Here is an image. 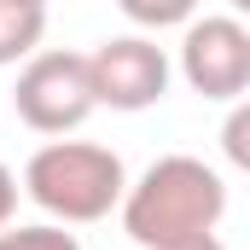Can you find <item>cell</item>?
<instances>
[{
	"label": "cell",
	"mask_w": 250,
	"mask_h": 250,
	"mask_svg": "<svg viewBox=\"0 0 250 250\" xmlns=\"http://www.w3.org/2000/svg\"><path fill=\"white\" fill-rule=\"evenodd\" d=\"M181 76L198 99H245L250 93V29L239 18H192L181 41Z\"/></svg>",
	"instance_id": "obj_4"
},
{
	"label": "cell",
	"mask_w": 250,
	"mask_h": 250,
	"mask_svg": "<svg viewBox=\"0 0 250 250\" xmlns=\"http://www.w3.org/2000/svg\"><path fill=\"white\" fill-rule=\"evenodd\" d=\"M227 6H233V12H239V18H250V0H227Z\"/></svg>",
	"instance_id": "obj_12"
},
{
	"label": "cell",
	"mask_w": 250,
	"mask_h": 250,
	"mask_svg": "<svg viewBox=\"0 0 250 250\" xmlns=\"http://www.w3.org/2000/svg\"><path fill=\"white\" fill-rule=\"evenodd\" d=\"M221 215H227L221 175L187 151L157 157L123 198V233L140 250H187L198 239H209L221 227Z\"/></svg>",
	"instance_id": "obj_1"
},
{
	"label": "cell",
	"mask_w": 250,
	"mask_h": 250,
	"mask_svg": "<svg viewBox=\"0 0 250 250\" xmlns=\"http://www.w3.org/2000/svg\"><path fill=\"white\" fill-rule=\"evenodd\" d=\"M23 192L53 221L87 227V221H105L111 209H123L128 169H123V157L111 146H93V140H47L23 163Z\"/></svg>",
	"instance_id": "obj_2"
},
{
	"label": "cell",
	"mask_w": 250,
	"mask_h": 250,
	"mask_svg": "<svg viewBox=\"0 0 250 250\" xmlns=\"http://www.w3.org/2000/svg\"><path fill=\"white\" fill-rule=\"evenodd\" d=\"M47 0H0V64H23L41 53Z\"/></svg>",
	"instance_id": "obj_6"
},
{
	"label": "cell",
	"mask_w": 250,
	"mask_h": 250,
	"mask_svg": "<svg viewBox=\"0 0 250 250\" xmlns=\"http://www.w3.org/2000/svg\"><path fill=\"white\" fill-rule=\"evenodd\" d=\"M12 111L18 123L35 128V134H70L99 111V93H93V70L87 53H35L18 70V87H12Z\"/></svg>",
	"instance_id": "obj_3"
},
{
	"label": "cell",
	"mask_w": 250,
	"mask_h": 250,
	"mask_svg": "<svg viewBox=\"0 0 250 250\" xmlns=\"http://www.w3.org/2000/svg\"><path fill=\"white\" fill-rule=\"evenodd\" d=\"M187 250H227V245H221V239L209 233V239H198V245H187Z\"/></svg>",
	"instance_id": "obj_11"
},
{
	"label": "cell",
	"mask_w": 250,
	"mask_h": 250,
	"mask_svg": "<svg viewBox=\"0 0 250 250\" xmlns=\"http://www.w3.org/2000/svg\"><path fill=\"white\" fill-rule=\"evenodd\" d=\"M221 151H227L233 169L250 175V93L233 99V111H227V123H221Z\"/></svg>",
	"instance_id": "obj_9"
},
{
	"label": "cell",
	"mask_w": 250,
	"mask_h": 250,
	"mask_svg": "<svg viewBox=\"0 0 250 250\" xmlns=\"http://www.w3.org/2000/svg\"><path fill=\"white\" fill-rule=\"evenodd\" d=\"M12 215H18V175L0 163V227H6Z\"/></svg>",
	"instance_id": "obj_10"
},
{
	"label": "cell",
	"mask_w": 250,
	"mask_h": 250,
	"mask_svg": "<svg viewBox=\"0 0 250 250\" xmlns=\"http://www.w3.org/2000/svg\"><path fill=\"white\" fill-rule=\"evenodd\" d=\"M0 250H82V239L64 233V221H41V227H0Z\"/></svg>",
	"instance_id": "obj_8"
},
{
	"label": "cell",
	"mask_w": 250,
	"mask_h": 250,
	"mask_svg": "<svg viewBox=\"0 0 250 250\" xmlns=\"http://www.w3.org/2000/svg\"><path fill=\"white\" fill-rule=\"evenodd\" d=\"M93 93L111 111H146L169 93V53L146 35H111L87 53Z\"/></svg>",
	"instance_id": "obj_5"
},
{
	"label": "cell",
	"mask_w": 250,
	"mask_h": 250,
	"mask_svg": "<svg viewBox=\"0 0 250 250\" xmlns=\"http://www.w3.org/2000/svg\"><path fill=\"white\" fill-rule=\"evenodd\" d=\"M117 6L140 29H175V23H192V12H198V0H117Z\"/></svg>",
	"instance_id": "obj_7"
}]
</instances>
